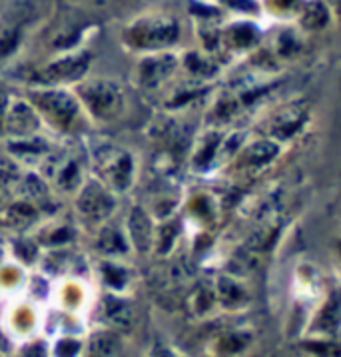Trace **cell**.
I'll use <instances>...</instances> for the list:
<instances>
[{"mask_svg": "<svg viewBox=\"0 0 341 357\" xmlns=\"http://www.w3.org/2000/svg\"><path fill=\"white\" fill-rule=\"evenodd\" d=\"M38 128H40V116L36 114V110L29 102H10L2 130H6L13 138H26V136H34Z\"/></svg>", "mask_w": 341, "mask_h": 357, "instance_id": "cell-7", "label": "cell"}, {"mask_svg": "<svg viewBox=\"0 0 341 357\" xmlns=\"http://www.w3.org/2000/svg\"><path fill=\"white\" fill-rule=\"evenodd\" d=\"M338 324H340V305H338V300L333 296L331 301L326 303V307L319 312L315 326H321V331L329 333V331H335L338 329Z\"/></svg>", "mask_w": 341, "mask_h": 357, "instance_id": "cell-15", "label": "cell"}, {"mask_svg": "<svg viewBox=\"0 0 341 357\" xmlns=\"http://www.w3.org/2000/svg\"><path fill=\"white\" fill-rule=\"evenodd\" d=\"M80 96L88 114L104 122L120 118L126 106L124 90L120 88V84L110 80H92L80 86Z\"/></svg>", "mask_w": 341, "mask_h": 357, "instance_id": "cell-2", "label": "cell"}, {"mask_svg": "<svg viewBox=\"0 0 341 357\" xmlns=\"http://www.w3.org/2000/svg\"><path fill=\"white\" fill-rule=\"evenodd\" d=\"M176 64H178V60L170 54L146 58L138 68L140 84L146 86V88H158V84H162L174 72Z\"/></svg>", "mask_w": 341, "mask_h": 357, "instance_id": "cell-9", "label": "cell"}, {"mask_svg": "<svg viewBox=\"0 0 341 357\" xmlns=\"http://www.w3.org/2000/svg\"><path fill=\"white\" fill-rule=\"evenodd\" d=\"M78 182H80V168H78V164L74 160H70V162H66L62 166V170L58 174L56 184L62 190H74L78 186Z\"/></svg>", "mask_w": 341, "mask_h": 357, "instance_id": "cell-16", "label": "cell"}, {"mask_svg": "<svg viewBox=\"0 0 341 357\" xmlns=\"http://www.w3.org/2000/svg\"><path fill=\"white\" fill-rule=\"evenodd\" d=\"M8 106H10V96H8L6 88L0 84V130L4 126V116H6Z\"/></svg>", "mask_w": 341, "mask_h": 357, "instance_id": "cell-21", "label": "cell"}, {"mask_svg": "<svg viewBox=\"0 0 341 357\" xmlns=\"http://www.w3.org/2000/svg\"><path fill=\"white\" fill-rule=\"evenodd\" d=\"M176 36H178V24L172 18H164V16L136 20L126 30V40L136 48H162L174 43Z\"/></svg>", "mask_w": 341, "mask_h": 357, "instance_id": "cell-4", "label": "cell"}, {"mask_svg": "<svg viewBox=\"0 0 341 357\" xmlns=\"http://www.w3.org/2000/svg\"><path fill=\"white\" fill-rule=\"evenodd\" d=\"M218 298L222 300L226 307H240L248 300L245 289L229 278H222L218 282Z\"/></svg>", "mask_w": 341, "mask_h": 357, "instance_id": "cell-12", "label": "cell"}, {"mask_svg": "<svg viewBox=\"0 0 341 357\" xmlns=\"http://www.w3.org/2000/svg\"><path fill=\"white\" fill-rule=\"evenodd\" d=\"M154 357H176L172 354L170 349H166V347H162V345H156V349H154Z\"/></svg>", "mask_w": 341, "mask_h": 357, "instance_id": "cell-22", "label": "cell"}, {"mask_svg": "<svg viewBox=\"0 0 341 357\" xmlns=\"http://www.w3.org/2000/svg\"><path fill=\"white\" fill-rule=\"evenodd\" d=\"M250 343V335L248 333H227L220 340V351L222 354H238L243 347Z\"/></svg>", "mask_w": 341, "mask_h": 357, "instance_id": "cell-17", "label": "cell"}, {"mask_svg": "<svg viewBox=\"0 0 341 357\" xmlns=\"http://www.w3.org/2000/svg\"><path fill=\"white\" fill-rule=\"evenodd\" d=\"M308 351H313L321 357H338L340 356V349H338V343L335 342H313L308 345Z\"/></svg>", "mask_w": 341, "mask_h": 357, "instance_id": "cell-20", "label": "cell"}, {"mask_svg": "<svg viewBox=\"0 0 341 357\" xmlns=\"http://www.w3.org/2000/svg\"><path fill=\"white\" fill-rule=\"evenodd\" d=\"M326 22H327L326 6H324V4H319V2L308 4L305 15H303V24H305V26H312V29H317V26H324Z\"/></svg>", "mask_w": 341, "mask_h": 357, "instance_id": "cell-18", "label": "cell"}, {"mask_svg": "<svg viewBox=\"0 0 341 357\" xmlns=\"http://www.w3.org/2000/svg\"><path fill=\"white\" fill-rule=\"evenodd\" d=\"M98 248L100 252H106L110 256H118V254H126L128 252V242L116 228H102Z\"/></svg>", "mask_w": 341, "mask_h": 357, "instance_id": "cell-13", "label": "cell"}, {"mask_svg": "<svg viewBox=\"0 0 341 357\" xmlns=\"http://www.w3.org/2000/svg\"><path fill=\"white\" fill-rule=\"evenodd\" d=\"M118 351H120V340L110 331H100L92 335L88 343L86 357H116Z\"/></svg>", "mask_w": 341, "mask_h": 357, "instance_id": "cell-11", "label": "cell"}, {"mask_svg": "<svg viewBox=\"0 0 341 357\" xmlns=\"http://www.w3.org/2000/svg\"><path fill=\"white\" fill-rule=\"evenodd\" d=\"M80 351H82V343L78 340H72V337L60 340L54 347V356L56 357H76Z\"/></svg>", "mask_w": 341, "mask_h": 357, "instance_id": "cell-19", "label": "cell"}, {"mask_svg": "<svg viewBox=\"0 0 341 357\" xmlns=\"http://www.w3.org/2000/svg\"><path fill=\"white\" fill-rule=\"evenodd\" d=\"M94 162L98 164L102 178L114 188V190H128L134 182V158L122 148L116 146H102L94 150Z\"/></svg>", "mask_w": 341, "mask_h": 357, "instance_id": "cell-3", "label": "cell"}, {"mask_svg": "<svg viewBox=\"0 0 341 357\" xmlns=\"http://www.w3.org/2000/svg\"><path fill=\"white\" fill-rule=\"evenodd\" d=\"M29 104L52 128L64 134H74L84 126L80 100L64 88L38 86L29 92Z\"/></svg>", "mask_w": 341, "mask_h": 357, "instance_id": "cell-1", "label": "cell"}, {"mask_svg": "<svg viewBox=\"0 0 341 357\" xmlns=\"http://www.w3.org/2000/svg\"><path fill=\"white\" fill-rule=\"evenodd\" d=\"M280 146L271 140H257V142L245 146L242 152V164H245L248 168H259L264 164L271 162L273 158L278 156Z\"/></svg>", "mask_w": 341, "mask_h": 357, "instance_id": "cell-10", "label": "cell"}, {"mask_svg": "<svg viewBox=\"0 0 341 357\" xmlns=\"http://www.w3.org/2000/svg\"><path fill=\"white\" fill-rule=\"evenodd\" d=\"M76 208L80 215L90 224H100L108 215L112 214L116 208V200L110 194V190L104 186L98 180H88L82 184L78 198H76Z\"/></svg>", "mask_w": 341, "mask_h": 357, "instance_id": "cell-5", "label": "cell"}, {"mask_svg": "<svg viewBox=\"0 0 341 357\" xmlns=\"http://www.w3.org/2000/svg\"><path fill=\"white\" fill-rule=\"evenodd\" d=\"M90 66V54L88 52H80V54H72V56H64L44 66L43 70L34 74V82L40 86H60L70 84V82H78L88 70Z\"/></svg>", "mask_w": 341, "mask_h": 357, "instance_id": "cell-6", "label": "cell"}, {"mask_svg": "<svg viewBox=\"0 0 341 357\" xmlns=\"http://www.w3.org/2000/svg\"><path fill=\"white\" fill-rule=\"evenodd\" d=\"M104 315L108 321H112L114 326H128L132 310L124 300L120 298H106L104 301Z\"/></svg>", "mask_w": 341, "mask_h": 357, "instance_id": "cell-14", "label": "cell"}, {"mask_svg": "<svg viewBox=\"0 0 341 357\" xmlns=\"http://www.w3.org/2000/svg\"><path fill=\"white\" fill-rule=\"evenodd\" d=\"M128 238L130 243L138 250V252H150L152 243H154V229H152V220L148 212L136 206L132 208L128 218Z\"/></svg>", "mask_w": 341, "mask_h": 357, "instance_id": "cell-8", "label": "cell"}]
</instances>
